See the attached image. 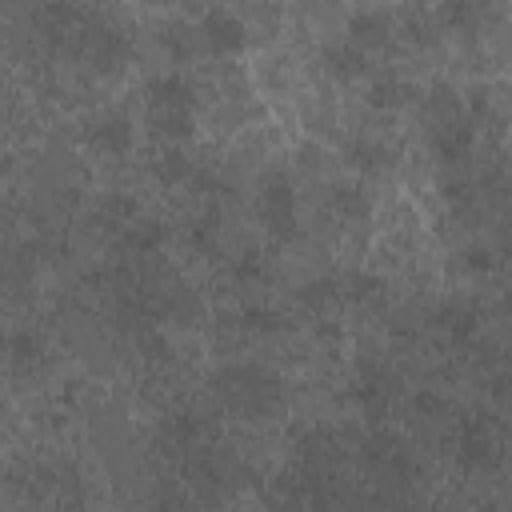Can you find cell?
I'll list each match as a JSON object with an SVG mask.
<instances>
[{
  "instance_id": "6da1fadb",
  "label": "cell",
  "mask_w": 512,
  "mask_h": 512,
  "mask_svg": "<svg viewBox=\"0 0 512 512\" xmlns=\"http://www.w3.org/2000/svg\"><path fill=\"white\" fill-rule=\"evenodd\" d=\"M212 396L240 420H268L284 404V384L264 364H224L212 372Z\"/></svg>"
},
{
  "instance_id": "7a4b0ae2",
  "label": "cell",
  "mask_w": 512,
  "mask_h": 512,
  "mask_svg": "<svg viewBox=\"0 0 512 512\" xmlns=\"http://www.w3.org/2000/svg\"><path fill=\"white\" fill-rule=\"evenodd\" d=\"M424 140H428V152L440 164H448V168L472 156V148H476V120L468 116L464 96L456 88L436 84L424 96Z\"/></svg>"
},
{
  "instance_id": "3957f363",
  "label": "cell",
  "mask_w": 512,
  "mask_h": 512,
  "mask_svg": "<svg viewBox=\"0 0 512 512\" xmlns=\"http://www.w3.org/2000/svg\"><path fill=\"white\" fill-rule=\"evenodd\" d=\"M144 124L160 144H180L196 132V88L180 72H164L144 88Z\"/></svg>"
},
{
  "instance_id": "277c9868",
  "label": "cell",
  "mask_w": 512,
  "mask_h": 512,
  "mask_svg": "<svg viewBox=\"0 0 512 512\" xmlns=\"http://www.w3.org/2000/svg\"><path fill=\"white\" fill-rule=\"evenodd\" d=\"M256 216L264 224V232L272 240H292L300 228V212H296V188L284 172L268 168L256 184Z\"/></svg>"
},
{
  "instance_id": "5b68a950",
  "label": "cell",
  "mask_w": 512,
  "mask_h": 512,
  "mask_svg": "<svg viewBox=\"0 0 512 512\" xmlns=\"http://www.w3.org/2000/svg\"><path fill=\"white\" fill-rule=\"evenodd\" d=\"M196 36L204 40V52L216 56V60L236 56V52L248 48V24H244V16L232 12V8H208V12L200 16V24H196Z\"/></svg>"
},
{
  "instance_id": "8992f818",
  "label": "cell",
  "mask_w": 512,
  "mask_h": 512,
  "mask_svg": "<svg viewBox=\"0 0 512 512\" xmlns=\"http://www.w3.org/2000/svg\"><path fill=\"white\" fill-rule=\"evenodd\" d=\"M80 140L100 156H124V152H132L136 132H132V120L124 112H96L84 120Z\"/></svg>"
},
{
  "instance_id": "52a82bcc",
  "label": "cell",
  "mask_w": 512,
  "mask_h": 512,
  "mask_svg": "<svg viewBox=\"0 0 512 512\" xmlns=\"http://www.w3.org/2000/svg\"><path fill=\"white\" fill-rule=\"evenodd\" d=\"M392 20H396V12H388V8H356L348 16V40L364 52L380 48L392 36Z\"/></svg>"
},
{
  "instance_id": "ba28073f",
  "label": "cell",
  "mask_w": 512,
  "mask_h": 512,
  "mask_svg": "<svg viewBox=\"0 0 512 512\" xmlns=\"http://www.w3.org/2000/svg\"><path fill=\"white\" fill-rule=\"evenodd\" d=\"M328 208H332L336 220L360 224V220L372 216V196H368V188L356 184V180H336V184H328Z\"/></svg>"
},
{
  "instance_id": "9c48e42d",
  "label": "cell",
  "mask_w": 512,
  "mask_h": 512,
  "mask_svg": "<svg viewBox=\"0 0 512 512\" xmlns=\"http://www.w3.org/2000/svg\"><path fill=\"white\" fill-rule=\"evenodd\" d=\"M320 60H324V72H328V76H336V80H344V84L368 72V52H364V48H356L348 36H344V40L324 44Z\"/></svg>"
},
{
  "instance_id": "30bf717a",
  "label": "cell",
  "mask_w": 512,
  "mask_h": 512,
  "mask_svg": "<svg viewBox=\"0 0 512 512\" xmlns=\"http://www.w3.org/2000/svg\"><path fill=\"white\" fill-rule=\"evenodd\" d=\"M344 160H348V168H356L364 176H380V172H388L396 164V152L384 140H376V136H356L344 148Z\"/></svg>"
},
{
  "instance_id": "8fae6325",
  "label": "cell",
  "mask_w": 512,
  "mask_h": 512,
  "mask_svg": "<svg viewBox=\"0 0 512 512\" xmlns=\"http://www.w3.org/2000/svg\"><path fill=\"white\" fill-rule=\"evenodd\" d=\"M412 96H416L412 84H408L400 72H392V68H388V72H376L372 84H368V92H364V100H368L372 108H388V112H392V108H404Z\"/></svg>"
},
{
  "instance_id": "7c38bea8",
  "label": "cell",
  "mask_w": 512,
  "mask_h": 512,
  "mask_svg": "<svg viewBox=\"0 0 512 512\" xmlns=\"http://www.w3.org/2000/svg\"><path fill=\"white\" fill-rule=\"evenodd\" d=\"M456 456L468 464V468H480L492 460V436L480 420H460V432H456Z\"/></svg>"
},
{
  "instance_id": "4fadbf2b",
  "label": "cell",
  "mask_w": 512,
  "mask_h": 512,
  "mask_svg": "<svg viewBox=\"0 0 512 512\" xmlns=\"http://www.w3.org/2000/svg\"><path fill=\"white\" fill-rule=\"evenodd\" d=\"M192 160L180 152V144H164L156 156H152V176L160 184H188L192 180Z\"/></svg>"
},
{
  "instance_id": "5bb4252c",
  "label": "cell",
  "mask_w": 512,
  "mask_h": 512,
  "mask_svg": "<svg viewBox=\"0 0 512 512\" xmlns=\"http://www.w3.org/2000/svg\"><path fill=\"white\" fill-rule=\"evenodd\" d=\"M32 360H40V340H36L28 328H16V332L8 336V364H12L16 372H28Z\"/></svg>"
},
{
  "instance_id": "9a60e30c",
  "label": "cell",
  "mask_w": 512,
  "mask_h": 512,
  "mask_svg": "<svg viewBox=\"0 0 512 512\" xmlns=\"http://www.w3.org/2000/svg\"><path fill=\"white\" fill-rule=\"evenodd\" d=\"M240 328L264 336V332H276V328H280V316H276L272 308H264V304H248V308L240 312Z\"/></svg>"
}]
</instances>
